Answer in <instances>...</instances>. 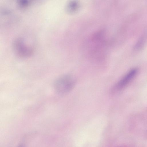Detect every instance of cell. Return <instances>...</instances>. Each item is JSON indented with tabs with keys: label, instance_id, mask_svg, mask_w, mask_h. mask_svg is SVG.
Segmentation results:
<instances>
[{
	"label": "cell",
	"instance_id": "1",
	"mask_svg": "<svg viewBox=\"0 0 147 147\" xmlns=\"http://www.w3.org/2000/svg\"><path fill=\"white\" fill-rule=\"evenodd\" d=\"M75 83L74 79L72 76L66 75L57 80L55 84V88L59 93L65 94L71 90Z\"/></svg>",
	"mask_w": 147,
	"mask_h": 147
},
{
	"label": "cell",
	"instance_id": "2",
	"mask_svg": "<svg viewBox=\"0 0 147 147\" xmlns=\"http://www.w3.org/2000/svg\"><path fill=\"white\" fill-rule=\"evenodd\" d=\"M23 41L21 38L16 39L14 43V48L18 55L22 57H27L31 55L33 50Z\"/></svg>",
	"mask_w": 147,
	"mask_h": 147
},
{
	"label": "cell",
	"instance_id": "3",
	"mask_svg": "<svg viewBox=\"0 0 147 147\" xmlns=\"http://www.w3.org/2000/svg\"><path fill=\"white\" fill-rule=\"evenodd\" d=\"M138 71L136 68L133 69L128 71L116 85L115 90H120L124 88L135 76Z\"/></svg>",
	"mask_w": 147,
	"mask_h": 147
},
{
	"label": "cell",
	"instance_id": "4",
	"mask_svg": "<svg viewBox=\"0 0 147 147\" xmlns=\"http://www.w3.org/2000/svg\"><path fill=\"white\" fill-rule=\"evenodd\" d=\"M18 4L21 7H24L28 6L30 3L29 0H20L18 1Z\"/></svg>",
	"mask_w": 147,
	"mask_h": 147
},
{
	"label": "cell",
	"instance_id": "5",
	"mask_svg": "<svg viewBox=\"0 0 147 147\" xmlns=\"http://www.w3.org/2000/svg\"><path fill=\"white\" fill-rule=\"evenodd\" d=\"M23 147V146H20V147Z\"/></svg>",
	"mask_w": 147,
	"mask_h": 147
}]
</instances>
